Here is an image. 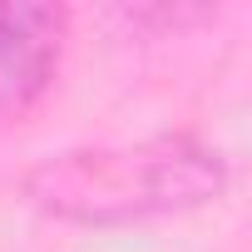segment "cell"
Listing matches in <instances>:
<instances>
[{"mask_svg": "<svg viewBox=\"0 0 252 252\" xmlns=\"http://www.w3.org/2000/svg\"><path fill=\"white\" fill-rule=\"evenodd\" d=\"M227 188V158L193 134H158L144 144L69 149L25 173V198L45 218L79 227H124L193 213Z\"/></svg>", "mask_w": 252, "mask_h": 252, "instance_id": "cell-1", "label": "cell"}, {"mask_svg": "<svg viewBox=\"0 0 252 252\" xmlns=\"http://www.w3.org/2000/svg\"><path fill=\"white\" fill-rule=\"evenodd\" d=\"M69 10L45 0H0V119L30 114L64 60Z\"/></svg>", "mask_w": 252, "mask_h": 252, "instance_id": "cell-2", "label": "cell"}]
</instances>
